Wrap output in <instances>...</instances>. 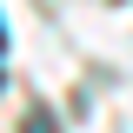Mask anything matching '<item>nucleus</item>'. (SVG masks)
Listing matches in <instances>:
<instances>
[{"label":"nucleus","instance_id":"1","mask_svg":"<svg viewBox=\"0 0 133 133\" xmlns=\"http://www.w3.org/2000/svg\"><path fill=\"white\" fill-rule=\"evenodd\" d=\"M20 133H60V127H53L47 113H33V120H20Z\"/></svg>","mask_w":133,"mask_h":133},{"label":"nucleus","instance_id":"2","mask_svg":"<svg viewBox=\"0 0 133 133\" xmlns=\"http://www.w3.org/2000/svg\"><path fill=\"white\" fill-rule=\"evenodd\" d=\"M0 53H7V33H0Z\"/></svg>","mask_w":133,"mask_h":133},{"label":"nucleus","instance_id":"3","mask_svg":"<svg viewBox=\"0 0 133 133\" xmlns=\"http://www.w3.org/2000/svg\"><path fill=\"white\" fill-rule=\"evenodd\" d=\"M0 80H7V73H0Z\"/></svg>","mask_w":133,"mask_h":133}]
</instances>
